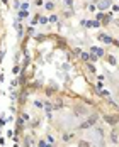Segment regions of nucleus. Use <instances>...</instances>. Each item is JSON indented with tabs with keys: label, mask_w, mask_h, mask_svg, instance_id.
<instances>
[{
	"label": "nucleus",
	"mask_w": 119,
	"mask_h": 147,
	"mask_svg": "<svg viewBox=\"0 0 119 147\" xmlns=\"http://www.w3.org/2000/svg\"><path fill=\"white\" fill-rule=\"evenodd\" d=\"M112 142H118V132L112 130Z\"/></svg>",
	"instance_id": "39448f33"
},
{
	"label": "nucleus",
	"mask_w": 119,
	"mask_h": 147,
	"mask_svg": "<svg viewBox=\"0 0 119 147\" xmlns=\"http://www.w3.org/2000/svg\"><path fill=\"white\" fill-rule=\"evenodd\" d=\"M39 147H51V146H46L44 142H41V144H39Z\"/></svg>",
	"instance_id": "423d86ee"
},
{
	"label": "nucleus",
	"mask_w": 119,
	"mask_h": 147,
	"mask_svg": "<svg viewBox=\"0 0 119 147\" xmlns=\"http://www.w3.org/2000/svg\"><path fill=\"white\" fill-rule=\"evenodd\" d=\"M95 120H97V115H92L85 124H82V129H87V127H90V125H94L95 124Z\"/></svg>",
	"instance_id": "f257e3e1"
},
{
	"label": "nucleus",
	"mask_w": 119,
	"mask_h": 147,
	"mask_svg": "<svg viewBox=\"0 0 119 147\" xmlns=\"http://www.w3.org/2000/svg\"><path fill=\"white\" fill-rule=\"evenodd\" d=\"M100 39H102L104 42H112V39H111L109 36H100Z\"/></svg>",
	"instance_id": "20e7f679"
},
{
	"label": "nucleus",
	"mask_w": 119,
	"mask_h": 147,
	"mask_svg": "<svg viewBox=\"0 0 119 147\" xmlns=\"http://www.w3.org/2000/svg\"><path fill=\"white\" fill-rule=\"evenodd\" d=\"M66 3H72V0H66Z\"/></svg>",
	"instance_id": "0eeeda50"
},
{
	"label": "nucleus",
	"mask_w": 119,
	"mask_h": 147,
	"mask_svg": "<svg viewBox=\"0 0 119 147\" xmlns=\"http://www.w3.org/2000/svg\"><path fill=\"white\" fill-rule=\"evenodd\" d=\"M90 51H92V53H95L97 56H102V54H104V51H102V49H99V47H92Z\"/></svg>",
	"instance_id": "7ed1b4c3"
},
{
	"label": "nucleus",
	"mask_w": 119,
	"mask_h": 147,
	"mask_svg": "<svg viewBox=\"0 0 119 147\" xmlns=\"http://www.w3.org/2000/svg\"><path fill=\"white\" fill-rule=\"evenodd\" d=\"M109 5H111V2H109V0H102V2H99V7H100V9H107Z\"/></svg>",
	"instance_id": "f03ea898"
}]
</instances>
